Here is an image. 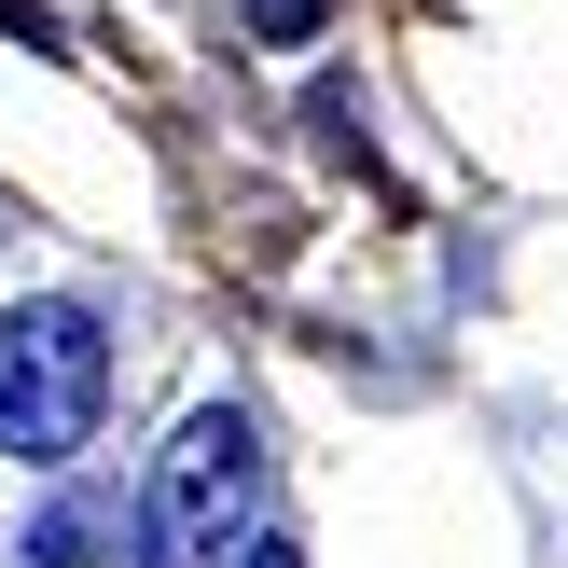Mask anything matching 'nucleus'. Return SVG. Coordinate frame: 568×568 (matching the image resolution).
<instances>
[{
	"instance_id": "7ed1b4c3",
	"label": "nucleus",
	"mask_w": 568,
	"mask_h": 568,
	"mask_svg": "<svg viewBox=\"0 0 568 568\" xmlns=\"http://www.w3.org/2000/svg\"><path fill=\"white\" fill-rule=\"evenodd\" d=\"M28 568H98V514H83V499L42 514V527H28Z\"/></svg>"
},
{
	"instance_id": "20e7f679",
	"label": "nucleus",
	"mask_w": 568,
	"mask_h": 568,
	"mask_svg": "<svg viewBox=\"0 0 568 568\" xmlns=\"http://www.w3.org/2000/svg\"><path fill=\"white\" fill-rule=\"evenodd\" d=\"M250 28L264 42H320V0H250Z\"/></svg>"
},
{
	"instance_id": "f03ea898",
	"label": "nucleus",
	"mask_w": 568,
	"mask_h": 568,
	"mask_svg": "<svg viewBox=\"0 0 568 568\" xmlns=\"http://www.w3.org/2000/svg\"><path fill=\"white\" fill-rule=\"evenodd\" d=\"M111 403V333L83 305H14L0 320V458H83Z\"/></svg>"
},
{
	"instance_id": "f257e3e1",
	"label": "nucleus",
	"mask_w": 568,
	"mask_h": 568,
	"mask_svg": "<svg viewBox=\"0 0 568 568\" xmlns=\"http://www.w3.org/2000/svg\"><path fill=\"white\" fill-rule=\"evenodd\" d=\"M250 514H264V430L236 403H194L139 486V568H236Z\"/></svg>"
},
{
	"instance_id": "39448f33",
	"label": "nucleus",
	"mask_w": 568,
	"mask_h": 568,
	"mask_svg": "<svg viewBox=\"0 0 568 568\" xmlns=\"http://www.w3.org/2000/svg\"><path fill=\"white\" fill-rule=\"evenodd\" d=\"M236 555H250V568H305V555H292V541H236Z\"/></svg>"
}]
</instances>
